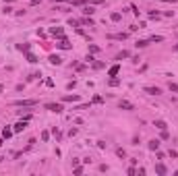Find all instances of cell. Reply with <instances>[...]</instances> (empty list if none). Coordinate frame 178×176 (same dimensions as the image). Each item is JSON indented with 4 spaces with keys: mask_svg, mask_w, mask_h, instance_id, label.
Here are the masks:
<instances>
[{
    "mask_svg": "<svg viewBox=\"0 0 178 176\" xmlns=\"http://www.w3.org/2000/svg\"><path fill=\"white\" fill-rule=\"evenodd\" d=\"M37 104L35 100H17L15 106H19V108H33V106Z\"/></svg>",
    "mask_w": 178,
    "mask_h": 176,
    "instance_id": "obj_1",
    "label": "cell"
},
{
    "mask_svg": "<svg viewBox=\"0 0 178 176\" xmlns=\"http://www.w3.org/2000/svg\"><path fill=\"white\" fill-rule=\"evenodd\" d=\"M118 108L120 110H135V106H132L130 102H126V100H120L118 102Z\"/></svg>",
    "mask_w": 178,
    "mask_h": 176,
    "instance_id": "obj_2",
    "label": "cell"
},
{
    "mask_svg": "<svg viewBox=\"0 0 178 176\" xmlns=\"http://www.w3.org/2000/svg\"><path fill=\"white\" fill-rule=\"evenodd\" d=\"M46 108H48L50 112H56V114L62 112V106H60V104H46Z\"/></svg>",
    "mask_w": 178,
    "mask_h": 176,
    "instance_id": "obj_3",
    "label": "cell"
},
{
    "mask_svg": "<svg viewBox=\"0 0 178 176\" xmlns=\"http://www.w3.org/2000/svg\"><path fill=\"white\" fill-rule=\"evenodd\" d=\"M23 128H27V120H19V122H17V124H15V133H21V130Z\"/></svg>",
    "mask_w": 178,
    "mask_h": 176,
    "instance_id": "obj_4",
    "label": "cell"
},
{
    "mask_svg": "<svg viewBox=\"0 0 178 176\" xmlns=\"http://www.w3.org/2000/svg\"><path fill=\"white\" fill-rule=\"evenodd\" d=\"M143 91L149 93V95H159V93H162V89H159V87H145Z\"/></svg>",
    "mask_w": 178,
    "mask_h": 176,
    "instance_id": "obj_5",
    "label": "cell"
},
{
    "mask_svg": "<svg viewBox=\"0 0 178 176\" xmlns=\"http://www.w3.org/2000/svg\"><path fill=\"white\" fill-rule=\"evenodd\" d=\"M58 48H60V50H68V48H70L68 39H64V37H62V39H60V43H58Z\"/></svg>",
    "mask_w": 178,
    "mask_h": 176,
    "instance_id": "obj_6",
    "label": "cell"
},
{
    "mask_svg": "<svg viewBox=\"0 0 178 176\" xmlns=\"http://www.w3.org/2000/svg\"><path fill=\"white\" fill-rule=\"evenodd\" d=\"M50 31H52V35H56V37H62V35H64V31H62L60 27H52Z\"/></svg>",
    "mask_w": 178,
    "mask_h": 176,
    "instance_id": "obj_7",
    "label": "cell"
},
{
    "mask_svg": "<svg viewBox=\"0 0 178 176\" xmlns=\"http://www.w3.org/2000/svg\"><path fill=\"white\" fill-rule=\"evenodd\" d=\"M62 102H79V95H64V98H62Z\"/></svg>",
    "mask_w": 178,
    "mask_h": 176,
    "instance_id": "obj_8",
    "label": "cell"
},
{
    "mask_svg": "<svg viewBox=\"0 0 178 176\" xmlns=\"http://www.w3.org/2000/svg\"><path fill=\"white\" fill-rule=\"evenodd\" d=\"M118 70H120V66H118V64H114V66L108 70V75H110V77H116V75H118Z\"/></svg>",
    "mask_w": 178,
    "mask_h": 176,
    "instance_id": "obj_9",
    "label": "cell"
},
{
    "mask_svg": "<svg viewBox=\"0 0 178 176\" xmlns=\"http://www.w3.org/2000/svg\"><path fill=\"white\" fill-rule=\"evenodd\" d=\"M149 149H153V151H157V149H159V141H157V139L149 141Z\"/></svg>",
    "mask_w": 178,
    "mask_h": 176,
    "instance_id": "obj_10",
    "label": "cell"
},
{
    "mask_svg": "<svg viewBox=\"0 0 178 176\" xmlns=\"http://www.w3.org/2000/svg\"><path fill=\"white\" fill-rule=\"evenodd\" d=\"M50 62H52V64H60L62 58H60V56H50Z\"/></svg>",
    "mask_w": 178,
    "mask_h": 176,
    "instance_id": "obj_11",
    "label": "cell"
},
{
    "mask_svg": "<svg viewBox=\"0 0 178 176\" xmlns=\"http://www.w3.org/2000/svg\"><path fill=\"white\" fill-rule=\"evenodd\" d=\"M155 170H157V174H166V166H164V164H157Z\"/></svg>",
    "mask_w": 178,
    "mask_h": 176,
    "instance_id": "obj_12",
    "label": "cell"
},
{
    "mask_svg": "<svg viewBox=\"0 0 178 176\" xmlns=\"http://www.w3.org/2000/svg\"><path fill=\"white\" fill-rule=\"evenodd\" d=\"M128 56H130V54H128V52H126V50H122V52H120V54L116 56V60H122V58H128Z\"/></svg>",
    "mask_w": 178,
    "mask_h": 176,
    "instance_id": "obj_13",
    "label": "cell"
},
{
    "mask_svg": "<svg viewBox=\"0 0 178 176\" xmlns=\"http://www.w3.org/2000/svg\"><path fill=\"white\" fill-rule=\"evenodd\" d=\"M168 89H170V91H174V93H178V85L170 81V83H168Z\"/></svg>",
    "mask_w": 178,
    "mask_h": 176,
    "instance_id": "obj_14",
    "label": "cell"
},
{
    "mask_svg": "<svg viewBox=\"0 0 178 176\" xmlns=\"http://www.w3.org/2000/svg\"><path fill=\"white\" fill-rule=\"evenodd\" d=\"M110 19H112V21H120V19H122V15H120V13H112V15H110Z\"/></svg>",
    "mask_w": 178,
    "mask_h": 176,
    "instance_id": "obj_15",
    "label": "cell"
},
{
    "mask_svg": "<svg viewBox=\"0 0 178 176\" xmlns=\"http://www.w3.org/2000/svg\"><path fill=\"white\" fill-rule=\"evenodd\" d=\"M155 126H157L159 130H166V122H164V120H157V122H155Z\"/></svg>",
    "mask_w": 178,
    "mask_h": 176,
    "instance_id": "obj_16",
    "label": "cell"
},
{
    "mask_svg": "<svg viewBox=\"0 0 178 176\" xmlns=\"http://www.w3.org/2000/svg\"><path fill=\"white\" fill-rule=\"evenodd\" d=\"M13 133H15V130H11V128H4V130H2V137H4V139H8Z\"/></svg>",
    "mask_w": 178,
    "mask_h": 176,
    "instance_id": "obj_17",
    "label": "cell"
},
{
    "mask_svg": "<svg viewBox=\"0 0 178 176\" xmlns=\"http://www.w3.org/2000/svg\"><path fill=\"white\" fill-rule=\"evenodd\" d=\"M112 39H126V33H118V35H112Z\"/></svg>",
    "mask_w": 178,
    "mask_h": 176,
    "instance_id": "obj_18",
    "label": "cell"
},
{
    "mask_svg": "<svg viewBox=\"0 0 178 176\" xmlns=\"http://www.w3.org/2000/svg\"><path fill=\"white\" fill-rule=\"evenodd\" d=\"M149 41H164V37H162V35H151Z\"/></svg>",
    "mask_w": 178,
    "mask_h": 176,
    "instance_id": "obj_19",
    "label": "cell"
},
{
    "mask_svg": "<svg viewBox=\"0 0 178 176\" xmlns=\"http://www.w3.org/2000/svg\"><path fill=\"white\" fill-rule=\"evenodd\" d=\"M147 43H149L147 39H139V41H137V46H139V48H145V46H147Z\"/></svg>",
    "mask_w": 178,
    "mask_h": 176,
    "instance_id": "obj_20",
    "label": "cell"
},
{
    "mask_svg": "<svg viewBox=\"0 0 178 176\" xmlns=\"http://www.w3.org/2000/svg\"><path fill=\"white\" fill-rule=\"evenodd\" d=\"M118 83H120V81H118V79H116V77H112V79H110V87H116Z\"/></svg>",
    "mask_w": 178,
    "mask_h": 176,
    "instance_id": "obj_21",
    "label": "cell"
},
{
    "mask_svg": "<svg viewBox=\"0 0 178 176\" xmlns=\"http://www.w3.org/2000/svg\"><path fill=\"white\" fill-rule=\"evenodd\" d=\"M85 15H93L95 11H93V6H85V11H83Z\"/></svg>",
    "mask_w": 178,
    "mask_h": 176,
    "instance_id": "obj_22",
    "label": "cell"
},
{
    "mask_svg": "<svg viewBox=\"0 0 178 176\" xmlns=\"http://www.w3.org/2000/svg\"><path fill=\"white\" fill-rule=\"evenodd\" d=\"M79 23H81V21H77V19H70V21H68V25H70V27H77Z\"/></svg>",
    "mask_w": 178,
    "mask_h": 176,
    "instance_id": "obj_23",
    "label": "cell"
},
{
    "mask_svg": "<svg viewBox=\"0 0 178 176\" xmlns=\"http://www.w3.org/2000/svg\"><path fill=\"white\" fill-rule=\"evenodd\" d=\"M41 139H43V141L50 139V133H48V130H43V133H41Z\"/></svg>",
    "mask_w": 178,
    "mask_h": 176,
    "instance_id": "obj_24",
    "label": "cell"
},
{
    "mask_svg": "<svg viewBox=\"0 0 178 176\" xmlns=\"http://www.w3.org/2000/svg\"><path fill=\"white\" fill-rule=\"evenodd\" d=\"M27 60H29V62H37V58H35L33 54H29V56H27Z\"/></svg>",
    "mask_w": 178,
    "mask_h": 176,
    "instance_id": "obj_25",
    "label": "cell"
},
{
    "mask_svg": "<svg viewBox=\"0 0 178 176\" xmlns=\"http://www.w3.org/2000/svg\"><path fill=\"white\" fill-rule=\"evenodd\" d=\"M104 0H91V4H102Z\"/></svg>",
    "mask_w": 178,
    "mask_h": 176,
    "instance_id": "obj_26",
    "label": "cell"
},
{
    "mask_svg": "<svg viewBox=\"0 0 178 176\" xmlns=\"http://www.w3.org/2000/svg\"><path fill=\"white\" fill-rule=\"evenodd\" d=\"M174 50H176V52H178V43H176V46H174Z\"/></svg>",
    "mask_w": 178,
    "mask_h": 176,
    "instance_id": "obj_27",
    "label": "cell"
},
{
    "mask_svg": "<svg viewBox=\"0 0 178 176\" xmlns=\"http://www.w3.org/2000/svg\"><path fill=\"white\" fill-rule=\"evenodd\" d=\"M56 2H66V0H56Z\"/></svg>",
    "mask_w": 178,
    "mask_h": 176,
    "instance_id": "obj_28",
    "label": "cell"
},
{
    "mask_svg": "<svg viewBox=\"0 0 178 176\" xmlns=\"http://www.w3.org/2000/svg\"><path fill=\"white\" fill-rule=\"evenodd\" d=\"M174 174H176V176H178V170H176V172H174Z\"/></svg>",
    "mask_w": 178,
    "mask_h": 176,
    "instance_id": "obj_29",
    "label": "cell"
},
{
    "mask_svg": "<svg viewBox=\"0 0 178 176\" xmlns=\"http://www.w3.org/2000/svg\"><path fill=\"white\" fill-rule=\"evenodd\" d=\"M0 145H2V139H0Z\"/></svg>",
    "mask_w": 178,
    "mask_h": 176,
    "instance_id": "obj_30",
    "label": "cell"
}]
</instances>
